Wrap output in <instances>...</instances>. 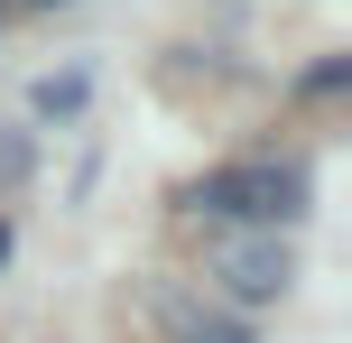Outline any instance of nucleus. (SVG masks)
<instances>
[{"mask_svg":"<svg viewBox=\"0 0 352 343\" xmlns=\"http://www.w3.org/2000/svg\"><path fill=\"white\" fill-rule=\"evenodd\" d=\"M213 278H223V297H241V307H278V297L297 288V251H287L278 223H232V232L213 241Z\"/></svg>","mask_w":352,"mask_h":343,"instance_id":"2","label":"nucleus"},{"mask_svg":"<svg viewBox=\"0 0 352 343\" xmlns=\"http://www.w3.org/2000/svg\"><path fill=\"white\" fill-rule=\"evenodd\" d=\"M28 158H37V148H28V130H0V195L28 177Z\"/></svg>","mask_w":352,"mask_h":343,"instance_id":"4","label":"nucleus"},{"mask_svg":"<svg viewBox=\"0 0 352 343\" xmlns=\"http://www.w3.org/2000/svg\"><path fill=\"white\" fill-rule=\"evenodd\" d=\"M176 343H250V325H232V316H195Z\"/></svg>","mask_w":352,"mask_h":343,"instance_id":"5","label":"nucleus"},{"mask_svg":"<svg viewBox=\"0 0 352 343\" xmlns=\"http://www.w3.org/2000/svg\"><path fill=\"white\" fill-rule=\"evenodd\" d=\"M186 214L204 223H297L306 214V167H278V158H250V167H213V177L186 186Z\"/></svg>","mask_w":352,"mask_h":343,"instance_id":"1","label":"nucleus"},{"mask_svg":"<svg viewBox=\"0 0 352 343\" xmlns=\"http://www.w3.org/2000/svg\"><path fill=\"white\" fill-rule=\"evenodd\" d=\"M343 84H352V65H343V56H324V65L306 74V93H343Z\"/></svg>","mask_w":352,"mask_h":343,"instance_id":"6","label":"nucleus"},{"mask_svg":"<svg viewBox=\"0 0 352 343\" xmlns=\"http://www.w3.org/2000/svg\"><path fill=\"white\" fill-rule=\"evenodd\" d=\"M37 111H47V121L84 111V74H47V84H37Z\"/></svg>","mask_w":352,"mask_h":343,"instance_id":"3","label":"nucleus"},{"mask_svg":"<svg viewBox=\"0 0 352 343\" xmlns=\"http://www.w3.org/2000/svg\"><path fill=\"white\" fill-rule=\"evenodd\" d=\"M0 260H10V223H0Z\"/></svg>","mask_w":352,"mask_h":343,"instance_id":"7","label":"nucleus"}]
</instances>
